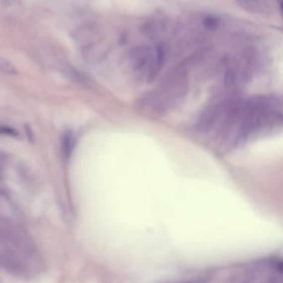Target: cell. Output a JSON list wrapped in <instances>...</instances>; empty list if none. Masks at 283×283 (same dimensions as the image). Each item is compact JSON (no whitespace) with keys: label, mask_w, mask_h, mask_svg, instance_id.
I'll return each instance as SVG.
<instances>
[{"label":"cell","mask_w":283,"mask_h":283,"mask_svg":"<svg viewBox=\"0 0 283 283\" xmlns=\"http://www.w3.org/2000/svg\"><path fill=\"white\" fill-rule=\"evenodd\" d=\"M282 109L278 97L226 98L216 101L203 113L198 129L219 142L223 148H234L280 127Z\"/></svg>","instance_id":"1"},{"label":"cell","mask_w":283,"mask_h":283,"mask_svg":"<svg viewBox=\"0 0 283 283\" xmlns=\"http://www.w3.org/2000/svg\"><path fill=\"white\" fill-rule=\"evenodd\" d=\"M61 143H62V151H63V156L65 158H69L72 156L73 150L75 149L76 143H77L75 134H73V132L71 130L64 132L62 136Z\"/></svg>","instance_id":"2"},{"label":"cell","mask_w":283,"mask_h":283,"mask_svg":"<svg viewBox=\"0 0 283 283\" xmlns=\"http://www.w3.org/2000/svg\"><path fill=\"white\" fill-rule=\"evenodd\" d=\"M241 7L248 12L255 13H263L266 11V6L263 0H235Z\"/></svg>","instance_id":"3"},{"label":"cell","mask_w":283,"mask_h":283,"mask_svg":"<svg viewBox=\"0 0 283 283\" xmlns=\"http://www.w3.org/2000/svg\"><path fill=\"white\" fill-rule=\"evenodd\" d=\"M202 25L204 29L213 32L220 27L221 20L213 15H206L202 19Z\"/></svg>","instance_id":"4"},{"label":"cell","mask_w":283,"mask_h":283,"mask_svg":"<svg viewBox=\"0 0 283 283\" xmlns=\"http://www.w3.org/2000/svg\"><path fill=\"white\" fill-rule=\"evenodd\" d=\"M0 71L9 75H15L18 74V70L15 66L8 60L0 57Z\"/></svg>","instance_id":"5"},{"label":"cell","mask_w":283,"mask_h":283,"mask_svg":"<svg viewBox=\"0 0 283 283\" xmlns=\"http://www.w3.org/2000/svg\"></svg>","instance_id":"6"}]
</instances>
